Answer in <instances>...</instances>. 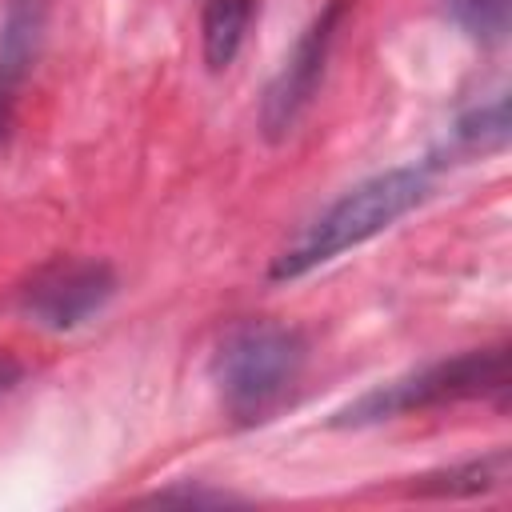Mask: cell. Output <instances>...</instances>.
<instances>
[{
	"label": "cell",
	"instance_id": "obj_1",
	"mask_svg": "<svg viewBox=\"0 0 512 512\" xmlns=\"http://www.w3.org/2000/svg\"><path fill=\"white\" fill-rule=\"evenodd\" d=\"M432 192L428 168H388L360 184H352L340 200H332L320 216H312L272 260V280H296L360 244L392 228L400 216L420 208Z\"/></svg>",
	"mask_w": 512,
	"mask_h": 512
},
{
	"label": "cell",
	"instance_id": "obj_2",
	"mask_svg": "<svg viewBox=\"0 0 512 512\" xmlns=\"http://www.w3.org/2000/svg\"><path fill=\"white\" fill-rule=\"evenodd\" d=\"M308 344L300 328L276 320H244L228 328L212 352V384L240 424L272 420L300 388Z\"/></svg>",
	"mask_w": 512,
	"mask_h": 512
},
{
	"label": "cell",
	"instance_id": "obj_3",
	"mask_svg": "<svg viewBox=\"0 0 512 512\" xmlns=\"http://www.w3.org/2000/svg\"><path fill=\"white\" fill-rule=\"evenodd\" d=\"M504 396H508V348L492 344V348L460 352L452 360L424 364L388 384H376L364 396H356L348 408H340L332 424L360 428V424H380V420H396L408 412H428V408H444L460 400L504 404Z\"/></svg>",
	"mask_w": 512,
	"mask_h": 512
},
{
	"label": "cell",
	"instance_id": "obj_4",
	"mask_svg": "<svg viewBox=\"0 0 512 512\" xmlns=\"http://www.w3.org/2000/svg\"><path fill=\"white\" fill-rule=\"evenodd\" d=\"M116 296V272L104 260H52L32 272V280L16 292V308L48 332H72L100 316Z\"/></svg>",
	"mask_w": 512,
	"mask_h": 512
},
{
	"label": "cell",
	"instance_id": "obj_5",
	"mask_svg": "<svg viewBox=\"0 0 512 512\" xmlns=\"http://www.w3.org/2000/svg\"><path fill=\"white\" fill-rule=\"evenodd\" d=\"M340 16H344V0H328L312 16V24L296 36L292 52L284 56L280 72L272 76L264 104H260V128L268 140H284L300 124V116L312 108L324 68H328V56H332V44H336V32H340Z\"/></svg>",
	"mask_w": 512,
	"mask_h": 512
},
{
	"label": "cell",
	"instance_id": "obj_6",
	"mask_svg": "<svg viewBox=\"0 0 512 512\" xmlns=\"http://www.w3.org/2000/svg\"><path fill=\"white\" fill-rule=\"evenodd\" d=\"M40 28H44V4L40 0H8L4 20H0V136L8 132L20 84L36 60Z\"/></svg>",
	"mask_w": 512,
	"mask_h": 512
},
{
	"label": "cell",
	"instance_id": "obj_7",
	"mask_svg": "<svg viewBox=\"0 0 512 512\" xmlns=\"http://www.w3.org/2000/svg\"><path fill=\"white\" fill-rule=\"evenodd\" d=\"M256 0H208L200 16V52L208 72H224L236 52L244 48V36L252 28Z\"/></svg>",
	"mask_w": 512,
	"mask_h": 512
},
{
	"label": "cell",
	"instance_id": "obj_8",
	"mask_svg": "<svg viewBox=\"0 0 512 512\" xmlns=\"http://www.w3.org/2000/svg\"><path fill=\"white\" fill-rule=\"evenodd\" d=\"M508 448H496L488 456H476V460H464V464H452V468H440V472H428L420 476L412 488L420 496H484L492 488H504L508 484Z\"/></svg>",
	"mask_w": 512,
	"mask_h": 512
},
{
	"label": "cell",
	"instance_id": "obj_9",
	"mask_svg": "<svg viewBox=\"0 0 512 512\" xmlns=\"http://www.w3.org/2000/svg\"><path fill=\"white\" fill-rule=\"evenodd\" d=\"M440 8L476 44H500L512 28V0H440Z\"/></svg>",
	"mask_w": 512,
	"mask_h": 512
},
{
	"label": "cell",
	"instance_id": "obj_10",
	"mask_svg": "<svg viewBox=\"0 0 512 512\" xmlns=\"http://www.w3.org/2000/svg\"><path fill=\"white\" fill-rule=\"evenodd\" d=\"M452 140L460 152H496L508 144V100L496 96L484 108H472L468 116L456 120Z\"/></svg>",
	"mask_w": 512,
	"mask_h": 512
},
{
	"label": "cell",
	"instance_id": "obj_11",
	"mask_svg": "<svg viewBox=\"0 0 512 512\" xmlns=\"http://www.w3.org/2000/svg\"><path fill=\"white\" fill-rule=\"evenodd\" d=\"M16 376H20V368H16L8 356H0V392H8V388L16 384Z\"/></svg>",
	"mask_w": 512,
	"mask_h": 512
}]
</instances>
